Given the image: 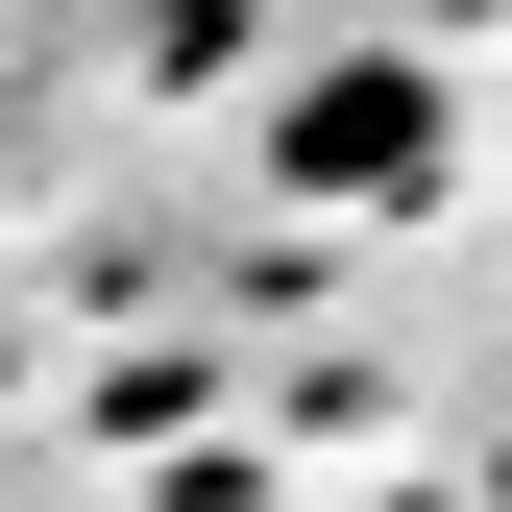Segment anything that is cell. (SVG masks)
Segmentation results:
<instances>
[{
    "instance_id": "cell-1",
    "label": "cell",
    "mask_w": 512,
    "mask_h": 512,
    "mask_svg": "<svg viewBox=\"0 0 512 512\" xmlns=\"http://www.w3.org/2000/svg\"><path fill=\"white\" fill-rule=\"evenodd\" d=\"M439 74L415 49H317V74L269 98V196H317V220H366V196H439Z\"/></svg>"
},
{
    "instance_id": "cell-2",
    "label": "cell",
    "mask_w": 512,
    "mask_h": 512,
    "mask_svg": "<svg viewBox=\"0 0 512 512\" xmlns=\"http://www.w3.org/2000/svg\"><path fill=\"white\" fill-rule=\"evenodd\" d=\"M488 512H512V464H488Z\"/></svg>"
}]
</instances>
